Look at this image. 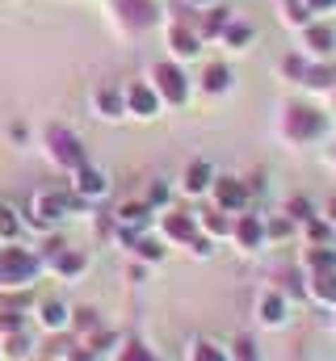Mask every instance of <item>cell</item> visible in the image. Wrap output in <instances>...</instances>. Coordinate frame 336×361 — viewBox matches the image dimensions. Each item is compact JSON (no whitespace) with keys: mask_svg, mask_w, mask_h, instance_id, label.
Instances as JSON below:
<instances>
[{"mask_svg":"<svg viewBox=\"0 0 336 361\" xmlns=\"http://www.w3.org/2000/svg\"><path fill=\"white\" fill-rule=\"evenodd\" d=\"M64 357L68 361H97V353H92V349H68Z\"/></svg>","mask_w":336,"mask_h":361,"instance_id":"1f68e13d","label":"cell"},{"mask_svg":"<svg viewBox=\"0 0 336 361\" xmlns=\"http://www.w3.org/2000/svg\"><path fill=\"white\" fill-rule=\"evenodd\" d=\"M185 361H232L215 341H193L189 349H185Z\"/></svg>","mask_w":336,"mask_h":361,"instance_id":"ac0fdd59","label":"cell"},{"mask_svg":"<svg viewBox=\"0 0 336 361\" xmlns=\"http://www.w3.org/2000/svg\"><path fill=\"white\" fill-rule=\"evenodd\" d=\"M76 328H88V332H92V328H97V311L80 307V311H76Z\"/></svg>","mask_w":336,"mask_h":361,"instance_id":"4316f807","label":"cell"},{"mask_svg":"<svg viewBox=\"0 0 336 361\" xmlns=\"http://www.w3.org/2000/svg\"><path fill=\"white\" fill-rule=\"evenodd\" d=\"M202 80H206V92H227V89H232V72H227L223 63L206 68V76H202Z\"/></svg>","mask_w":336,"mask_h":361,"instance_id":"44dd1931","label":"cell"},{"mask_svg":"<svg viewBox=\"0 0 336 361\" xmlns=\"http://www.w3.org/2000/svg\"><path fill=\"white\" fill-rule=\"evenodd\" d=\"M168 202V189L164 185H152V189H148V206H164Z\"/></svg>","mask_w":336,"mask_h":361,"instance_id":"f1b7e54d","label":"cell"},{"mask_svg":"<svg viewBox=\"0 0 336 361\" xmlns=\"http://www.w3.org/2000/svg\"><path fill=\"white\" fill-rule=\"evenodd\" d=\"M51 261H55V269L64 273V277H76V273L84 269V257H80V252H68V248H59Z\"/></svg>","mask_w":336,"mask_h":361,"instance_id":"ffe728a7","label":"cell"},{"mask_svg":"<svg viewBox=\"0 0 336 361\" xmlns=\"http://www.w3.org/2000/svg\"><path fill=\"white\" fill-rule=\"evenodd\" d=\"M47 143H51V156L64 169H84V147L68 126H47Z\"/></svg>","mask_w":336,"mask_h":361,"instance_id":"277c9868","label":"cell"},{"mask_svg":"<svg viewBox=\"0 0 336 361\" xmlns=\"http://www.w3.org/2000/svg\"><path fill=\"white\" fill-rule=\"evenodd\" d=\"M38 273V257L25 248H4L0 252V286H30V277Z\"/></svg>","mask_w":336,"mask_h":361,"instance_id":"7a4b0ae2","label":"cell"},{"mask_svg":"<svg viewBox=\"0 0 336 361\" xmlns=\"http://www.w3.org/2000/svg\"><path fill=\"white\" fill-rule=\"evenodd\" d=\"M303 42H307V51H316V55H328L336 47V34L328 25H303Z\"/></svg>","mask_w":336,"mask_h":361,"instance_id":"5bb4252c","label":"cell"},{"mask_svg":"<svg viewBox=\"0 0 336 361\" xmlns=\"http://www.w3.org/2000/svg\"><path fill=\"white\" fill-rule=\"evenodd\" d=\"M152 89L160 92V101H168V105H185L189 101V80H185V72L176 63H156Z\"/></svg>","mask_w":336,"mask_h":361,"instance_id":"3957f363","label":"cell"},{"mask_svg":"<svg viewBox=\"0 0 336 361\" xmlns=\"http://www.w3.org/2000/svg\"><path fill=\"white\" fill-rule=\"evenodd\" d=\"M332 219H336V197H332Z\"/></svg>","mask_w":336,"mask_h":361,"instance_id":"e575fe53","label":"cell"},{"mask_svg":"<svg viewBox=\"0 0 336 361\" xmlns=\"http://www.w3.org/2000/svg\"><path fill=\"white\" fill-rule=\"evenodd\" d=\"M290 210H294V219H303V223L311 219V206H307L303 197H294V202H290Z\"/></svg>","mask_w":336,"mask_h":361,"instance_id":"4dcf8cb0","label":"cell"},{"mask_svg":"<svg viewBox=\"0 0 336 361\" xmlns=\"http://www.w3.org/2000/svg\"><path fill=\"white\" fill-rule=\"evenodd\" d=\"M210 177H215L210 164H206V160H193V164L185 169V180H181V185H185V193H202V189H210Z\"/></svg>","mask_w":336,"mask_h":361,"instance_id":"e0dca14e","label":"cell"},{"mask_svg":"<svg viewBox=\"0 0 336 361\" xmlns=\"http://www.w3.org/2000/svg\"><path fill=\"white\" fill-rule=\"evenodd\" d=\"M307 4V13H324V8H332L336 0H303Z\"/></svg>","mask_w":336,"mask_h":361,"instance_id":"d6a6232c","label":"cell"},{"mask_svg":"<svg viewBox=\"0 0 336 361\" xmlns=\"http://www.w3.org/2000/svg\"><path fill=\"white\" fill-rule=\"evenodd\" d=\"M0 235H17V219H13V210H0Z\"/></svg>","mask_w":336,"mask_h":361,"instance_id":"83f0119b","label":"cell"},{"mask_svg":"<svg viewBox=\"0 0 336 361\" xmlns=\"http://www.w3.org/2000/svg\"><path fill=\"white\" fill-rule=\"evenodd\" d=\"M135 248H139V257H148V261H160V257H164L160 240H135Z\"/></svg>","mask_w":336,"mask_h":361,"instance_id":"d4e9b609","label":"cell"},{"mask_svg":"<svg viewBox=\"0 0 336 361\" xmlns=\"http://www.w3.org/2000/svg\"><path fill=\"white\" fill-rule=\"evenodd\" d=\"M118 361H156V353H152V349H143L139 341H131V345H122Z\"/></svg>","mask_w":336,"mask_h":361,"instance_id":"cb8c5ba5","label":"cell"},{"mask_svg":"<svg viewBox=\"0 0 336 361\" xmlns=\"http://www.w3.org/2000/svg\"><path fill=\"white\" fill-rule=\"evenodd\" d=\"M307 294H311L316 302L336 307V273L332 269H311V277H307Z\"/></svg>","mask_w":336,"mask_h":361,"instance_id":"8fae6325","label":"cell"},{"mask_svg":"<svg viewBox=\"0 0 336 361\" xmlns=\"http://www.w3.org/2000/svg\"><path fill=\"white\" fill-rule=\"evenodd\" d=\"M189 4H210V0H189Z\"/></svg>","mask_w":336,"mask_h":361,"instance_id":"836d02e7","label":"cell"},{"mask_svg":"<svg viewBox=\"0 0 336 361\" xmlns=\"http://www.w3.org/2000/svg\"><path fill=\"white\" fill-rule=\"evenodd\" d=\"M193 227H198V219H189V214H164L160 219V231H164L168 240H181V244H189Z\"/></svg>","mask_w":336,"mask_h":361,"instance_id":"4fadbf2b","label":"cell"},{"mask_svg":"<svg viewBox=\"0 0 336 361\" xmlns=\"http://www.w3.org/2000/svg\"><path fill=\"white\" fill-rule=\"evenodd\" d=\"M215 202H219L223 210H244V202H248V189H244L240 180L223 177L219 185H215Z\"/></svg>","mask_w":336,"mask_h":361,"instance_id":"7c38bea8","label":"cell"},{"mask_svg":"<svg viewBox=\"0 0 336 361\" xmlns=\"http://www.w3.org/2000/svg\"><path fill=\"white\" fill-rule=\"evenodd\" d=\"M193 219H198V227H202L206 235H227V231H232V223L219 219V214H193Z\"/></svg>","mask_w":336,"mask_h":361,"instance_id":"603a6c76","label":"cell"},{"mask_svg":"<svg viewBox=\"0 0 336 361\" xmlns=\"http://www.w3.org/2000/svg\"><path fill=\"white\" fill-rule=\"evenodd\" d=\"M168 51H172L176 59H193V55L202 51V34H193L189 21H172V25H168Z\"/></svg>","mask_w":336,"mask_h":361,"instance_id":"9c48e42d","label":"cell"},{"mask_svg":"<svg viewBox=\"0 0 336 361\" xmlns=\"http://www.w3.org/2000/svg\"><path fill=\"white\" fill-rule=\"evenodd\" d=\"M76 173H80V177H76V189H80V197H105L109 180L101 177L97 169H88V164H84V169H76Z\"/></svg>","mask_w":336,"mask_h":361,"instance_id":"9a60e30c","label":"cell"},{"mask_svg":"<svg viewBox=\"0 0 336 361\" xmlns=\"http://www.w3.org/2000/svg\"><path fill=\"white\" fill-rule=\"evenodd\" d=\"M126 114H139V118H156L160 114V92L152 89V85H143V80H135V85H126Z\"/></svg>","mask_w":336,"mask_h":361,"instance_id":"8992f818","label":"cell"},{"mask_svg":"<svg viewBox=\"0 0 336 361\" xmlns=\"http://www.w3.org/2000/svg\"><path fill=\"white\" fill-rule=\"evenodd\" d=\"M92 101H97L101 118H122V114H126V97H122L118 89H97Z\"/></svg>","mask_w":336,"mask_h":361,"instance_id":"2e32d148","label":"cell"},{"mask_svg":"<svg viewBox=\"0 0 336 361\" xmlns=\"http://www.w3.org/2000/svg\"><path fill=\"white\" fill-rule=\"evenodd\" d=\"M286 315H290V298H286L282 290H260V294H256V319H260L265 328H282Z\"/></svg>","mask_w":336,"mask_h":361,"instance_id":"5b68a950","label":"cell"},{"mask_svg":"<svg viewBox=\"0 0 336 361\" xmlns=\"http://www.w3.org/2000/svg\"><path fill=\"white\" fill-rule=\"evenodd\" d=\"M324 126H328V118L320 109H311V105H286L282 109V122H277V130L290 143H316L324 135Z\"/></svg>","mask_w":336,"mask_h":361,"instance_id":"6da1fadb","label":"cell"},{"mask_svg":"<svg viewBox=\"0 0 336 361\" xmlns=\"http://www.w3.org/2000/svg\"><path fill=\"white\" fill-rule=\"evenodd\" d=\"M232 235H236V244H240L244 252H252V248L265 240V223H260L256 214H240V219H236V227H232Z\"/></svg>","mask_w":336,"mask_h":361,"instance_id":"30bf717a","label":"cell"},{"mask_svg":"<svg viewBox=\"0 0 336 361\" xmlns=\"http://www.w3.org/2000/svg\"><path fill=\"white\" fill-rule=\"evenodd\" d=\"M269 235H273V240L290 235V219H273V223H269Z\"/></svg>","mask_w":336,"mask_h":361,"instance_id":"f546056e","label":"cell"},{"mask_svg":"<svg viewBox=\"0 0 336 361\" xmlns=\"http://www.w3.org/2000/svg\"><path fill=\"white\" fill-rule=\"evenodd\" d=\"M223 42L232 47V51H244L252 42V25H240V21H227V30H223Z\"/></svg>","mask_w":336,"mask_h":361,"instance_id":"d6986e66","label":"cell"},{"mask_svg":"<svg viewBox=\"0 0 336 361\" xmlns=\"http://www.w3.org/2000/svg\"><path fill=\"white\" fill-rule=\"evenodd\" d=\"M307 235L316 240V248H320V240H328V227L320 223V219H307Z\"/></svg>","mask_w":336,"mask_h":361,"instance_id":"484cf974","label":"cell"},{"mask_svg":"<svg viewBox=\"0 0 336 361\" xmlns=\"http://www.w3.org/2000/svg\"><path fill=\"white\" fill-rule=\"evenodd\" d=\"M114 8H118L122 25H131V30H148V25H156V17H160L152 0H114Z\"/></svg>","mask_w":336,"mask_h":361,"instance_id":"ba28073f","label":"cell"},{"mask_svg":"<svg viewBox=\"0 0 336 361\" xmlns=\"http://www.w3.org/2000/svg\"><path fill=\"white\" fill-rule=\"evenodd\" d=\"M332 248H336V240H332Z\"/></svg>","mask_w":336,"mask_h":361,"instance_id":"d590c367","label":"cell"},{"mask_svg":"<svg viewBox=\"0 0 336 361\" xmlns=\"http://www.w3.org/2000/svg\"><path fill=\"white\" fill-rule=\"evenodd\" d=\"M42 324L47 328H68V307L64 302H42Z\"/></svg>","mask_w":336,"mask_h":361,"instance_id":"7402d4cb","label":"cell"},{"mask_svg":"<svg viewBox=\"0 0 336 361\" xmlns=\"http://www.w3.org/2000/svg\"><path fill=\"white\" fill-rule=\"evenodd\" d=\"M72 210H76V197L72 193H38L34 197V219L38 223H55V219H64Z\"/></svg>","mask_w":336,"mask_h":361,"instance_id":"52a82bcc","label":"cell"}]
</instances>
